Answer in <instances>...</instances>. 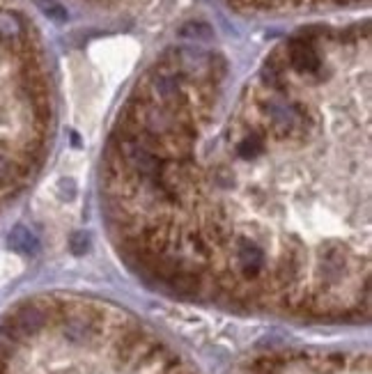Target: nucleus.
I'll use <instances>...</instances> for the list:
<instances>
[{"label":"nucleus","instance_id":"nucleus-1","mask_svg":"<svg viewBox=\"0 0 372 374\" xmlns=\"http://www.w3.org/2000/svg\"><path fill=\"white\" fill-rule=\"evenodd\" d=\"M7 246L24 255H35L40 250V241H37L35 232H31L26 226H14L12 232L7 235Z\"/></svg>","mask_w":372,"mask_h":374},{"label":"nucleus","instance_id":"nucleus-2","mask_svg":"<svg viewBox=\"0 0 372 374\" xmlns=\"http://www.w3.org/2000/svg\"><path fill=\"white\" fill-rule=\"evenodd\" d=\"M35 3H37V7H40L44 14H46L49 19L58 21V24L67 21V10L60 3H58V0H35Z\"/></svg>","mask_w":372,"mask_h":374}]
</instances>
